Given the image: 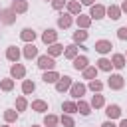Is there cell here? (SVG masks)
Here are the masks:
<instances>
[{"label":"cell","mask_w":127,"mask_h":127,"mask_svg":"<svg viewBox=\"0 0 127 127\" xmlns=\"http://www.w3.org/2000/svg\"><path fill=\"white\" fill-rule=\"evenodd\" d=\"M111 64H113V67H117V69H123V67H125V64H127V58H125L123 54H113V58H111Z\"/></svg>","instance_id":"ac0fdd59"},{"label":"cell","mask_w":127,"mask_h":127,"mask_svg":"<svg viewBox=\"0 0 127 127\" xmlns=\"http://www.w3.org/2000/svg\"><path fill=\"white\" fill-rule=\"evenodd\" d=\"M111 67H113L111 60H107V58H99V60H97V69H101V71H111Z\"/></svg>","instance_id":"cb8c5ba5"},{"label":"cell","mask_w":127,"mask_h":127,"mask_svg":"<svg viewBox=\"0 0 127 127\" xmlns=\"http://www.w3.org/2000/svg\"><path fill=\"white\" fill-rule=\"evenodd\" d=\"M97 65H87L85 69H83V79H95L97 77Z\"/></svg>","instance_id":"d4e9b609"},{"label":"cell","mask_w":127,"mask_h":127,"mask_svg":"<svg viewBox=\"0 0 127 127\" xmlns=\"http://www.w3.org/2000/svg\"><path fill=\"white\" fill-rule=\"evenodd\" d=\"M121 12L127 14V0H123V4H121Z\"/></svg>","instance_id":"b9f144b4"},{"label":"cell","mask_w":127,"mask_h":127,"mask_svg":"<svg viewBox=\"0 0 127 127\" xmlns=\"http://www.w3.org/2000/svg\"><path fill=\"white\" fill-rule=\"evenodd\" d=\"M2 127H8V125H2Z\"/></svg>","instance_id":"f6af8a7d"},{"label":"cell","mask_w":127,"mask_h":127,"mask_svg":"<svg viewBox=\"0 0 127 127\" xmlns=\"http://www.w3.org/2000/svg\"><path fill=\"white\" fill-rule=\"evenodd\" d=\"M26 107H28L26 97H18V99H16V109H18V111H26Z\"/></svg>","instance_id":"8d00e7d4"},{"label":"cell","mask_w":127,"mask_h":127,"mask_svg":"<svg viewBox=\"0 0 127 127\" xmlns=\"http://www.w3.org/2000/svg\"><path fill=\"white\" fill-rule=\"evenodd\" d=\"M18 119V109H6L4 111V121L6 123H14Z\"/></svg>","instance_id":"1f68e13d"},{"label":"cell","mask_w":127,"mask_h":127,"mask_svg":"<svg viewBox=\"0 0 127 127\" xmlns=\"http://www.w3.org/2000/svg\"><path fill=\"white\" fill-rule=\"evenodd\" d=\"M117 38L119 40H127V26H123V28L117 30Z\"/></svg>","instance_id":"f35d334b"},{"label":"cell","mask_w":127,"mask_h":127,"mask_svg":"<svg viewBox=\"0 0 127 127\" xmlns=\"http://www.w3.org/2000/svg\"><path fill=\"white\" fill-rule=\"evenodd\" d=\"M46 2H48V0H46Z\"/></svg>","instance_id":"7dc6e473"},{"label":"cell","mask_w":127,"mask_h":127,"mask_svg":"<svg viewBox=\"0 0 127 127\" xmlns=\"http://www.w3.org/2000/svg\"><path fill=\"white\" fill-rule=\"evenodd\" d=\"M42 42L48 44V46H50V44H56V42H58V32L52 30V28L44 30V32H42Z\"/></svg>","instance_id":"52a82bcc"},{"label":"cell","mask_w":127,"mask_h":127,"mask_svg":"<svg viewBox=\"0 0 127 127\" xmlns=\"http://www.w3.org/2000/svg\"><path fill=\"white\" fill-rule=\"evenodd\" d=\"M111 20H119L121 18V6H117V4H111L109 8H107V12H105Z\"/></svg>","instance_id":"ffe728a7"},{"label":"cell","mask_w":127,"mask_h":127,"mask_svg":"<svg viewBox=\"0 0 127 127\" xmlns=\"http://www.w3.org/2000/svg\"><path fill=\"white\" fill-rule=\"evenodd\" d=\"M125 58H127V54H125Z\"/></svg>","instance_id":"bcb514c9"},{"label":"cell","mask_w":127,"mask_h":127,"mask_svg":"<svg viewBox=\"0 0 127 127\" xmlns=\"http://www.w3.org/2000/svg\"><path fill=\"white\" fill-rule=\"evenodd\" d=\"M105 115H107L109 119H117V117H121V107L115 105V103H109V105L105 107Z\"/></svg>","instance_id":"7c38bea8"},{"label":"cell","mask_w":127,"mask_h":127,"mask_svg":"<svg viewBox=\"0 0 127 127\" xmlns=\"http://www.w3.org/2000/svg\"><path fill=\"white\" fill-rule=\"evenodd\" d=\"M101 127H117V125H115V123H113V121H105V123H103V125H101Z\"/></svg>","instance_id":"ab89813d"},{"label":"cell","mask_w":127,"mask_h":127,"mask_svg":"<svg viewBox=\"0 0 127 127\" xmlns=\"http://www.w3.org/2000/svg\"><path fill=\"white\" fill-rule=\"evenodd\" d=\"M6 60L12 62V64H16V62L20 60V50H18L16 46H8V48H6Z\"/></svg>","instance_id":"8fae6325"},{"label":"cell","mask_w":127,"mask_h":127,"mask_svg":"<svg viewBox=\"0 0 127 127\" xmlns=\"http://www.w3.org/2000/svg\"><path fill=\"white\" fill-rule=\"evenodd\" d=\"M10 75H12L14 79H22V77L26 75V67L16 62V64H12V67H10Z\"/></svg>","instance_id":"9c48e42d"},{"label":"cell","mask_w":127,"mask_h":127,"mask_svg":"<svg viewBox=\"0 0 127 127\" xmlns=\"http://www.w3.org/2000/svg\"><path fill=\"white\" fill-rule=\"evenodd\" d=\"M87 87H89V89H91L93 93H99V91L103 89V83H101V81H99V79L95 77V79H89V83H87Z\"/></svg>","instance_id":"836d02e7"},{"label":"cell","mask_w":127,"mask_h":127,"mask_svg":"<svg viewBox=\"0 0 127 127\" xmlns=\"http://www.w3.org/2000/svg\"><path fill=\"white\" fill-rule=\"evenodd\" d=\"M34 89H36V83H34L32 79H24V81H22V91H24V95L34 93Z\"/></svg>","instance_id":"83f0119b"},{"label":"cell","mask_w":127,"mask_h":127,"mask_svg":"<svg viewBox=\"0 0 127 127\" xmlns=\"http://www.w3.org/2000/svg\"><path fill=\"white\" fill-rule=\"evenodd\" d=\"M119 127H127V119H121V123H119Z\"/></svg>","instance_id":"7bdbcfd3"},{"label":"cell","mask_w":127,"mask_h":127,"mask_svg":"<svg viewBox=\"0 0 127 127\" xmlns=\"http://www.w3.org/2000/svg\"><path fill=\"white\" fill-rule=\"evenodd\" d=\"M58 26L64 28V30L69 28V26H71V14H69V12H62V14L58 16Z\"/></svg>","instance_id":"4fadbf2b"},{"label":"cell","mask_w":127,"mask_h":127,"mask_svg":"<svg viewBox=\"0 0 127 127\" xmlns=\"http://www.w3.org/2000/svg\"><path fill=\"white\" fill-rule=\"evenodd\" d=\"M83 6H93V0H81Z\"/></svg>","instance_id":"60d3db41"},{"label":"cell","mask_w":127,"mask_h":127,"mask_svg":"<svg viewBox=\"0 0 127 127\" xmlns=\"http://www.w3.org/2000/svg\"><path fill=\"white\" fill-rule=\"evenodd\" d=\"M58 123H60V117H58V115H52V113H48V115L44 117V125H46V127H56Z\"/></svg>","instance_id":"d6a6232c"},{"label":"cell","mask_w":127,"mask_h":127,"mask_svg":"<svg viewBox=\"0 0 127 127\" xmlns=\"http://www.w3.org/2000/svg\"><path fill=\"white\" fill-rule=\"evenodd\" d=\"M105 105V97L101 95V93H95L93 97H91V107L93 109H99V107H103Z\"/></svg>","instance_id":"f1b7e54d"},{"label":"cell","mask_w":127,"mask_h":127,"mask_svg":"<svg viewBox=\"0 0 127 127\" xmlns=\"http://www.w3.org/2000/svg\"><path fill=\"white\" fill-rule=\"evenodd\" d=\"M67 12H69L71 16L81 14V4H79L77 0H69V2H67Z\"/></svg>","instance_id":"44dd1931"},{"label":"cell","mask_w":127,"mask_h":127,"mask_svg":"<svg viewBox=\"0 0 127 127\" xmlns=\"http://www.w3.org/2000/svg\"><path fill=\"white\" fill-rule=\"evenodd\" d=\"M24 58H26V60L38 58V48L34 46V42H30V44H26V46H24Z\"/></svg>","instance_id":"e0dca14e"},{"label":"cell","mask_w":127,"mask_h":127,"mask_svg":"<svg viewBox=\"0 0 127 127\" xmlns=\"http://www.w3.org/2000/svg\"><path fill=\"white\" fill-rule=\"evenodd\" d=\"M32 109L38 111V113H44V111H48V103L44 99H34L32 101Z\"/></svg>","instance_id":"484cf974"},{"label":"cell","mask_w":127,"mask_h":127,"mask_svg":"<svg viewBox=\"0 0 127 127\" xmlns=\"http://www.w3.org/2000/svg\"><path fill=\"white\" fill-rule=\"evenodd\" d=\"M77 111H79L81 115H89V113H91V103L79 99V101H77Z\"/></svg>","instance_id":"4dcf8cb0"},{"label":"cell","mask_w":127,"mask_h":127,"mask_svg":"<svg viewBox=\"0 0 127 127\" xmlns=\"http://www.w3.org/2000/svg\"><path fill=\"white\" fill-rule=\"evenodd\" d=\"M107 85H109L111 89H123V85H125V79H123V75H119V73H111V75H109V81H107Z\"/></svg>","instance_id":"5b68a950"},{"label":"cell","mask_w":127,"mask_h":127,"mask_svg":"<svg viewBox=\"0 0 127 127\" xmlns=\"http://www.w3.org/2000/svg\"><path fill=\"white\" fill-rule=\"evenodd\" d=\"M38 67L48 71V69H54L56 67V60L50 56V54H44V56H38Z\"/></svg>","instance_id":"6da1fadb"},{"label":"cell","mask_w":127,"mask_h":127,"mask_svg":"<svg viewBox=\"0 0 127 127\" xmlns=\"http://www.w3.org/2000/svg\"><path fill=\"white\" fill-rule=\"evenodd\" d=\"M62 111H65V113H77V103L75 101H64L62 103Z\"/></svg>","instance_id":"f546056e"},{"label":"cell","mask_w":127,"mask_h":127,"mask_svg":"<svg viewBox=\"0 0 127 127\" xmlns=\"http://www.w3.org/2000/svg\"><path fill=\"white\" fill-rule=\"evenodd\" d=\"M16 14H24L28 12V2L26 0H12V6H10Z\"/></svg>","instance_id":"2e32d148"},{"label":"cell","mask_w":127,"mask_h":127,"mask_svg":"<svg viewBox=\"0 0 127 127\" xmlns=\"http://www.w3.org/2000/svg\"><path fill=\"white\" fill-rule=\"evenodd\" d=\"M71 77L69 75H62L58 81H56V91H60V93H64V91H69V87H71Z\"/></svg>","instance_id":"277c9868"},{"label":"cell","mask_w":127,"mask_h":127,"mask_svg":"<svg viewBox=\"0 0 127 127\" xmlns=\"http://www.w3.org/2000/svg\"><path fill=\"white\" fill-rule=\"evenodd\" d=\"M20 38H22V42L30 44V42H34V40H36V32H34L32 28H24V30L20 32Z\"/></svg>","instance_id":"d6986e66"},{"label":"cell","mask_w":127,"mask_h":127,"mask_svg":"<svg viewBox=\"0 0 127 127\" xmlns=\"http://www.w3.org/2000/svg\"><path fill=\"white\" fill-rule=\"evenodd\" d=\"M64 50H65V48H64L62 44H58V42H56V44H50V46H48V54H50L52 58H56V56L64 54Z\"/></svg>","instance_id":"7402d4cb"},{"label":"cell","mask_w":127,"mask_h":127,"mask_svg":"<svg viewBox=\"0 0 127 127\" xmlns=\"http://www.w3.org/2000/svg\"><path fill=\"white\" fill-rule=\"evenodd\" d=\"M105 12H107L105 6H101V4H93L91 10H89V16H91V20H101V18H105Z\"/></svg>","instance_id":"8992f818"},{"label":"cell","mask_w":127,"mask_h":127,"mask_svg":"<svg viewBox=\"0 0 127 127\" xmlns=\"http://www.w3.org/2000/svg\"><path fill=\"white\" fill-rule=\"evenodd\" d=\"M93 48H95V52H97V54H109L113 46H111V42H109V40H97Z\"/></svg>","instance_id":"ba28073f"},{"label":"cell","mask_w":127,"mask_h":127,"mask_svg":"<svg viewBox=\"0 0 127 127\" xmlns=\"http://www.w3.org/2000/svg\"><path fill=\"white\" fill-rule=\"evenodd\" d=\"M16 12L12 10V8H6V10H0V22L2 24H6V26H10V24H14L16 22Z\"/></svg>","instance_id":"3957f363"},{"label":"cell","mask_w":127,"mask_h":127,"mask_svg":"<svg viewBox=\"0 0 127 127\" xmlns=\"http://www.w3.org/2000/svg\"><path fill=\"white\" fill-rule=\"evenodd\" d=\"M71 62H73V64H71V65H73V69H77V71H79V69L83 71V69L89 65V60H87L85 56H75Z\"/></svg>","instance_id":"30bf717a"},{"label":"cell","mask_w":127,"mask_h":127,"mask_svg":"<svg viewBox=\"0 0 127 127\" xmlns=\"http://www.w3.org/2000/svg\"><path fill=\"white\" fill-rule=\"evenodd\" d=\"M64 6H67V0H52V8L54 10H62Z\"/></svg>","instance_id":"74e56055"},{"label":"cell","mask_w":127,"mask_h":127,"mask_svg":"<svg viewBox=\"0 0 127 127\" xmlns=\"http://www.w3.org/2000/svg\"><path fill=\"white\" fill-rule=\"evenodd\" d=\"M62 75L56 71V69H48V71H44V75H42V79H44V83H56L58 79H60Z\"/></svg>","instance_id":"9a60e30c"},{"label":"cell","mask_w":127,"mask_h":127,"mask_svg":"<svg viewBox=\"0 0 127 127\" xmlns=\"http://www.w3.org/2000/svg\"><path fill=\"white\" fill-rule=\"evenodd\" d=\"M77 44H69V46H65V50H64V58H67V60H73L75 56H77Z\"/></svg>","instance_id":"603a6c76"},{"label":"cell","mask_w":127,"mask_h":127,"mask_svg":"<svg viewBox=\"0 0 127 127\" xmlns=\"http://www.w3.org/2000/svg\"><path fill=\"white\" fill-rule=\"evenodd\" d=\"M87 32L85 30H81V28H77V32H73V44H81V42H85L87 40Z\"/></svg>","instance_id":"4316f807"},{"label":"cell","mask_w":127,"mask_h":127,"mask_svg":"<svg viewBox=\"0 0 127 127\" xmlns=\"http://www.w3.org/2000/svg\"><path fill=\"white\" fill-rule=\"evenodd\" d=\"M0 89H2V91H12V89H14V79H10V77L0 79Z\"/></svg>","instance_id":"d590c367"},{"label":"cell","mask_w":127,"mask_h":127,"mask_svg":"<svg viewBox=\"0 0 127 127\" xmlns=\"http://www.w3.org/2000/svg\"><path fill=\"white\" fill-rule=\"evenodd\" d=\"M85 91H87V85H83V83H79V81L71 83V87H69V95H71L73 99H81V95H85Z\"/></svg>","instance_id":"7a4b0ae2"},{"label":"cell","mask_w":127,"mask_h":127,"mask_svg":"<svg viewBox=\"0 0 127 127\" xmlns=\"http://www.w3.org/2000/svg\"><path fill=\"white\" fill-rule=\"evenodd\" d=\"M75 24H77V28H81V30H87V28L91 26V16L77 14V18H75Z\"/></svg>","instance_id":"5bb4252c"},{"label":"cell","mask_w":127,"mask_h":127,"mask_svg":"<svg viewBox=\"0 0 127 127\" xmlns=\"http://www.w3.org/2000/svg\"><path fill=\"white\" fill-rule=\"evenodd\" d=\"M60 123H62L64 127H75V121H73V117H71L69 113H64V115L60 117Z\"/></svg>","instance_id":"e575fe53"},{"label":"cell","mask_w":127,"mask_h":127,"mask_svg":"<svg viewBox=\"0 0 127 127\" xmlns=\"http://www.w3.org/2000/svg\"><path fill=\"white\" fill-rule=\"evenodd\" d=\"M32 127H38V125H32Z\"/></svg>","instance_id":"ee69618b"}]
</instances>
